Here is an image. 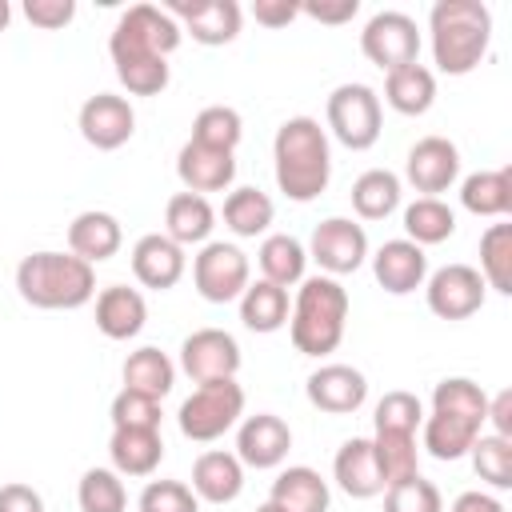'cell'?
I'll return each instance as SVG.
<instances>
[{
  "label": "cell",
  "mask_w": 512,
  "mask_h": 512,
  "mask_svg": "<svg viewBox=\"0 0 512 512\" xmlns=\"http://www.w3.org/2000/svg\"><path fill=\"white\" fill-rule=\"evenodd\" d=\"M364 256H368V236H364V228L352 224V220L332 216V220H324V224L312 232V260H316L324 272H332V276L356 272V268L364 264Z\"/></svg>",
  "instance_id": "14"
},
{
  "label": "cell",
  "mask_w": 512,
  "mask_h": 512,
  "mask_svg": "<svg viewBox=\"0 0 512 512\" xmlns=\"http://www.w3.org/2000/svg\"><path fill=\"white\" fill-rule=\"evenodd\" d=\"M244 488V468L236 456L228 452H204L196 464H192V492L208 504H228L236 500Z\"/></svg>",
  "instance_id": "25"
},
{
  "label": "cell",
  "mask_w": 512,
  "mask_h": 512,
  "mask_svg": "<svg viewBox=\"0 0 512 512\" xmlns=\"http://www.w3.org/2000/svg\"><path fill=\"white\" fill-rule=\"evenodd\" d=\"M16 288L32 308H80L96 292V272L80 256L64 252H32L16 268Z\"/></svg>",
  "instance_id": "3"
},
{
  "label": "cell",
  "mask_w": 512,
  "mask_h": 512,
  "mask_svg": "<svg viewBox=\"0 0 512 512\" xmlns=\"http://www.w3.org/2000/svg\"><path fill=\"white\" fill-rule=\"evenodd\" d=\"M424 408L412 392H384L380 404H376V432H408L416 436V424H420Z\"/></svg>",
  "instance_id": "45"
},
{
  "label": "cell",
  "mask_w": 512,
  "mask_h": 512,
  "mask_svg": "<svg viewBox=\"0 0 512 512\" xmlns=\"http://www.w3.org/2000/svg\"><path fill=\"white\" fill-rule=\"evenodd\" d=\"M252 16H256V24H264V28H288V24L300 16V4H296V0H256V4H252Z\"/></svg>",
  "instance_id": "50"
},
{
  "label": "cell",
  "mask_w": 512,
  "mask_h": 512,
  "mask_svg": "<svg viewBox=\"0 0 512 512\" xmlns=\"http://www.w3.org/2000/svg\"><path fill=\"white\" fill-rule=\"evenodd\" d=\"M68 248L84 264L112 260L116 248H120V224H116V216H108V212H80L68 224Z\"/></svg>",
  "instance_id": "24"
},
{
  "label": "cell",
  "mask_w": 512,
  "mask_h": 512,
  "mask_svg": "<svg viewBox=\"0 0 512 512\" xmlns=\"http://www.w3.org/2000/svg\"><path fill=\"white\" fill-rule=\"evenodd\" d=\"M304 248H300V240H292V236H268L264 244H260V272H264V280L268 284H276V288H288V284H296L300 276H304Z\"/></svg>",
  "instance_id": "38"
},
{
  "label": "cell",
  "mask_w": 512,
  "mask_h": 512,
  "mask_svg": "<svg viewBox=\"0 0 512 512\" xmlns=\"http://www.w3.org/2000/svg\"><path fill=\"white\" fill-rule=\"evenodd\" d=\"M112 428H160V400L124 388L112 400Z\"/></svg>",
  "instance_id": "47"
},
{
  "label": "cell",
  "mask_w": 512,
  "mask_h": 512,
  "mask_svg": "<svg viewBox=\"0 0 512 512\" xmlns=\"http://www.w3.org/2000/svg\"><path fill=\"white\" fill-rule=\"evenodd\" d=\"M292 448V432L280 416L272 412H256L240 424V436H236V460L248 464V468H276Z\"/></svg>",
  "instance_id": "15"
},
{
  "label": "cell",
  "mask_w": 512,
  "mask_h": 512,
  "mask_svg": "<svg viewBox=\"0 0 512 512\" xmlns=\"http://www.w3.org/2000/svg\"><path fill=\"white\" fill-rule=\"evenodd\" d=\"M224 224L236 236H260L272 224V200L260 188H236L224 200Z\"/></svg>",
  "instance_id": "39"
},
{
  "label": "cell",
  "mask_w": 512,
  "mask_h": 512,
  "mask_svg": "<svg viewBox=\"0 0 512 512\" xmlns=\"http://www.w3.org/2000/svg\"><path fill=\"white\" fill-rule=\"evenodd\" d=\"M244 412V388L236 380H212L200 384L184 404H180V432L188 440H216L224 436Z\"/></svg>",
  "instance_id": "5"
},
{
  "label": "cell",
  "mask_w": 512,
  "mask_h": 512,
  "mask_svg": "<svg viewBox=\"0 0 512 512\" xmlns=\"http://www.w3.org/2000/svg\"><path fill=\"white\" fill-rule=\"evenodd\" d=\"M332 472H336V484H340L348 496H356V500L380 496V492L388 488L384 476H380V468H376L372 440H348V444L336 452Z\"/></svg>",
  "instance_id": "23"
},
{
  "label": "cell",
  "mask_w": 512,
  "mask_h": 512,
  "mask_svg": "<svg viewBox=\"0 0 512 512\" xmlns=\"http://www.w3.org/2000/svg\"><path fill=\"white\" fill-rule=\"evenodd\" d=\"M384 512H444V500H440V488L416 472V476H408V480L388 484V492H384Z\"/></svg>",
  "instance_id": "43"
},
{
  "label": "cell",
  "mask_w": 512,
  "mask_h": 512,
  "mask_svg": "<svg viewBox=\"0 0 512 512\" xmlns=\"http://www.w3.org/2000/svg\"><path fill=\"white\" fill-rule=\"evenodd\" d=\"M0 512H44V500L28 484H4L0 488Z\"/></svg>",
  "instance_id": "51"
},
{
  "label": "cell",
  "mask_w": 512,
  "mask_h": 512,
  "mask_svg": "<svg viewBox=\"0 0 512 512\" xmlns=\"http://www.w3.org/2000/svg\"><path fill=\"white\" fill-rule=\"evenodd\" d=\"M300 12L320 24H348L360 12V0H304Z\"/></svg>",
  "instance_id": "49"
},
{
  "label": "cell",
  "mask_w": 512,
  "mask_h": 512,
  "mask_svg": "<svg viewBox=\"0 0 512 512\" xmlns=\"http://www.w3.org/2000/svg\"><path fill=\"white\" fill-rule=\"evenodd\" d=\"M456 172H460V152H456L452 140L424 136V140L412 144V152H408V180H412L416 192L436 196V192H444L456 180Z\"/></svg>",
  "instance_id": "16"
},
{
  "label": "cell",
  "mask_w": 512,
  "mask_h": 512,
  "mask_svg": "<svg viewBox=\"0 0 512 512\" xmlns=\"http://www.w3.org/2000/svg\"><path fill=\"white\" fill-rule=\"evenodd\" d=\"M148 320V304L136 288H124V284H112L96 296V328L108 336V340H128L144 328Z\"/></svg>",
  "instance_id": "21"
},
{
  "label": "cell",
  "mask_w": 512,
  "mask_h": 512,
  "mask_svg": "<svg viewBox=\"0 0 512 512\" xmlns=\"http://www.w3.org/2000/svg\"><path fill=\"white\" fill-rule=\"evenodd\" d=\"M472 452V468L480 480H488L492 488H512V440L504 436H476Z\"/></svg>",
  "instance_id": "42"
},
{
  "label": "cell",
  "mask_w": 512,
  "mask_h": 512,
  "mask_svg": "<svg viewBox=\"0 0 512 512\" xmlns=\"http://www.w3.org/2000/svg\"><path fill=\"white\" fill-rule=\"evenodd\" d=\"M212 220H216V212H212V204H208L204 196H196V192H176V196L168 200V208H164V224H168L164 236L176 240V244H200V240H208Z\"/></svg>",
  "instance_id": "29"
},
{
  "label": "cell",
  "mask_w": 512,
  "mask_h": 512,
  "mask_svg": "<svg viewBox=\"0 0 512 512\" xmlns=\"http://www.w3.org/2000/svg\"><path fill=\"white\" fill-rule=\"evenodd\" d=\"M484 276L468 264H448L428 280V308L440 320H468L484 308Z\"/></svg>",
  "instance_id": "9"
},
{
  "label": "cell",
  "mask_w": 512,
  "mask_h": 512,
  "mask_svg": "<svg viewBox=\"0 0 512 512\" xmlns=\"http://www.w3.org/2000/svg\"><path fill=\"white\" fill-rule=\"evenodd\" d=\"M172 380H176V368L160 348H140L124 360V388H132V392L164 400L172 392Z\"/></svg>",
  "instance_id": "32"
},
{
  "label": "cell",
  "mask_w": 512,
  "mask_h": 512,
  "mask_svg": "<svg viewBox=\"0 0 512 512\" xmlns=\"http://www.w3.org/2000/svg\"><path fill=\"white\" fill-rule=\"evenodd\" d=\"M132 276L144 284V288H172L180 276H184V248L160 232L152 236H140L136 248H132Z\"/></svg>",
  "instance_id": "19"
},
{
  "label": "cell",
  "mask_w": 512,
  "mask_h": 512,
  "mask_svg": "<svg viewBox=\"0 0 512 512\" xmlns=\"http://www.w3.org/2000/svg\"><path fill=\"white\" fill-rule=\"evenodd\" d=\"M120 32H128L132 40H140L144 48H152L156 56H164L168 60V52H176L180 48V24L164 12V8H156V4H132L124 16H120V24H116Z\"/></svg>",
  "instance_id": "26"
},
{
  "label": "cell",
  "mask_w": 512,
  "mask_h": 512,
  "mask_svg": "<svg viewBox=\"0 0 512 512\" xmlns=\"http://www.w3.org/2000/svg\"><path fill=\"white\" fill-rule=\"evenodd\" d=\"M432 412L484 424V416H488V396H484L480 384H472V380H464V376H452V380H440V384H436V392H432Z\"/></svg>",
  "instance_id": "37"
},
{
  "label": "cell",
  "mask_w": 512,
  "mask_h": 512,
  "mask_svg": "<svg viewBox=\"0 0 512 512\" xmlns=\"http://www.w3.org/2000/svg\"><path fill=\"white\" fill-rule=\"evenodd\" d=\"M76 496H80V512H124V504H128L124 484H120L116 472H108V468L84 472Z\"/></svg>",
  "instance_id": "44"
},
{
  "label": "cell",
  "mask_w": 512,
  "mask_h": 512,
  "mask_svg": "<svg viewBox=\"0 0 512 512\" xmlns=\"http://www.w3.org/2000/svg\"><path fill=\"white\" fill-rule=\"evenodd\" d=\"M140 512H200V500L180 480H152L140 492Z\"/></svg>",
  "instance_id": "46"
},
{
  "label": "cell",
  "mask_w": 512,
  "mask_h": 512,
  "mask_svg": "<svg viewBox=\"0 0 512 512\" xmlns=\"http://www.w3.org/2000/svg\"><path fill=\"white\" fill-rule=\"evenodd\" d=\"M460 200L472 216H504L512 212V168H496V172H476L464 180Z\"/></svg>",
  "instance_id": "30"
},
{
  "label": "cell",
  "mask_w": 512,
  "mask_h": 512,
  "mask_svg": "<svg viewBox=\"0 0 512 512\" xmlns=\"http://www.w3.org/2000/svg\"><path fill=\"white\" fill-rule=\"evenodd\" d=\"M240 320L252 328V332H276L288 324V292L268 284V280H256L244 288L240 296Z\"/></svg>",
  "instance_id": "31"
},
{
  "label": "cell",
  "mask_w": 512,
  "mask_h": 512,
  "mask_svg": "<svg viewBox=\"0 0 512 512\" xmlns=\"http://www.w3.org/2000/svg\"><path fill=\"white\" fill-rule=\"evenodd\" d=\"M8 20H12V8H8V0H0V32L8 28Z\"/></svg>",
  "instance_id": "54"
},
{
  "label": "cell",
  "mask_w": 512,
  "mask_h": 512,
  "mask_svg": "<svg viewBox=\"0 0 512 512\" xmlns=\"http://www.w3.org/2000/svg\"><path fill=\"white\" fill-rule=\"evenodd\" d=\"M112 464L124 476H152L164 460L160 428H112Z\"/></svg>",
  "instance_id": "22"
},
{
  "label": "cell",
  "mask_w": 512,
  "mask_h": 512,
  "mask_svg": "<svg viewBox=\"0 0 512 512\" xmlns=\"http://www.w3.org/2000/svg\"><path fill=\"white\" fill-rule=\"evenodd\" d=\"M176 172H180L188 192L204 196V192H220V188L232 184L236 160H232V152H216V148H204V144L188 140L176 156Z\"/></svg>",
  "instance_id": "20"
},
{
  "label": "cell",
  "mask_w": 512,
  "mask_h": 512,
  "mask_svg": "<svg viewBox=\"0 0 512 512\" xmlns=\"http://www.w3.org/2000/svg\"><path fill=\"white\" fill-rule=\"evenodd\" d=\"M256 512H284V508H276V504L268 500V504H264V508H256Z\"/></svg>",
  "instance_id": "55"
},
{
  "label": "cell",
  "mask_w": 512,
  "mask_h": 512,
  "mask_svg": "<svg viewBox=\"0 0 512 512\" xmlns=\"http://www.w3.org/2000/svg\"><path fill=\"white\" fill-rule=\"evenodd\" d=\"M180 364L196 384H212V380H232L240 368V344L220 332V328H200L184 340L180 348Z\"/></svg>",
  "instance_id": "11"
},
{
  "label": "cell",
  "mask_w": 512,
  "mask_h": 512,
  "mask_svg": "<svg viewBox=\"0 0 512 512\" xmlns=\"http://www.w3.org/2000/svg\"><path fill=\"white\" fill-rule=\"evenodd\" d=\"M372 452H376V468H380L384 484L416 476V436H408V432H376Z\"/></svg>",
  "instance_id": "41"
},
{
  "label": "cell",
  "mask_w": 512,
  "mask_h": 512,
  "mask_svg": "<svg viewBox=\"0 0 512 512\" xmlns=\"http://www.w3.org/2000/svg\"><path fill=\"white\" fill-rule=\"evenodd\" d=\"M168 16H180L188 24V36L196 44H232L240 32V4L236 0H172Z\"/></svg>",
  "instance_id": "13"
},
{
  "label": "cell",
  "mask_w": 512,
  "mask_h": 512,
  "mask_svg": "<svg viewBox=\"0 0 512 512\" xmlns=\"http://www.w3.org/2000/svg\"><path fill=\"white\" fill-rule=\"evenodd\" d=\"M364 396H368V380L348 364H328L308 376V400L328 416L356 412L364 404Z\"/></svg>",
  "instance_id": "18"
},
{
  "label": "cell",
  "mask_w": 512,
  "mask_h": 512,
  "mask_svg": "<svg viewBox=\"0 0 512 512\" xmlns=\"http://www.w3.org/2000/svg\"><path fill=\"white\" fill-rule=\"evenodd\" d=\"M272 504L284 512H328V484L312 468H288L272 484Z\"/></svg>",
  "instance_id": "28"
},
{
  "label": "cell",
  "mask_w": 512,
  "mask_h": 512,
  "mask_svg": "<svg viewBox=\"0 0 512 512\" xmlns=\"http://www.w3.org/2000/svg\"><path fill=\"white\" fill-rule=\"evenodd\" d=\"M492 44V12L480 0H440L432 8V56L440 72H472Z\"/></svg>",
  "instance_id": "2"
},
{
  "label": "cell",
  "mask_w": 512,
  "mask_h": 512,
  "mask_svg": "<svg viewBox=\"0 0 512 512\" xmlns=\"http://www.w3.org/2000/svg\"><path fill=\"white\" fill-rule=\"evenodd\" d=\"M384 96L400 116H424L436 100V76L424 64H404V68L388 72Z\"/></svg>",
  "instance_id": "27"
},
{
  "label": "cell",
  "mask_w": 512,
  "mask_h": 512,
  "mask_svg": "<svg viewBox=\"0 0 512 512\" xmlns=\"http://www.w3.org/2000/svg\"><path fill=\"white\" fill-rule=\"evenodd\" d=\"M484 420H492L496 436L512 440V392H508V388L496 392V400H488V416H484Z\"/></svg>",
  "instance_id": "52"
},
{
  "label": "cell",
  "mask_w": 512,
  "mask_h": 512,
  "mask_svg": "<svg viewBox=\"0 0 512 512\" xmlns=\"http://www.w3.org/2000/svg\"><path fill=\"white\" fill-rule=\"evenodd\" d=\"M452 512H504V504L484 496V492H464V496H456Z\"/></svg>",
  "instance_id": "53"
},
{
  "label": "cell",
  "mask_w": 512,
  "mask_h": 512,
  "mask_svg": "<svg viewBox=\"0 0 512 512\" xmlns=\"http://www.w3.org/2000/svg\"><path fill=\"white\" fill-rule=\"evenodd\" d=\"M372 272H376V284H380L384 292L408 296V292H416V288L424 284V276H428V256H424V248L412 244V240H388V244L376 252Z\"/></svg>",
  "instance_id": "17"
},
{
  "label": "cell",
  "mask_w": 512,
  "mask_h": 512,
  "mask_svg": "<svg viewBox=\"0 0 512 512\" xmlns=\"http://www.w3.org/2000/svg\"><path fill=\"white\" fill-rule=\"evenodd\" d=\"M396 204H400V180L384 168H372L352 184V208L364 220H384L388 212H396Z\"/></svg>",
  "instance_id": "35"
},
{
  "label": "cell",
  "mask_w": 512,
  "mask_h": 512,
  "mask_svg": "<svg viewBox=\"0 0 512 512\" xmlns=\"http://www.w3.org/2000/svg\"><path fill=\"white\" fill-rule=\"evenodd\" d=\"M196 292L212 304H228L248 288V256L232 244H208L192 264Z\"/></svg>",
  "instance_id": "8"
},
{
  "label": "cell",
  "mask_w": 512,
  "mask_h": 512,
  "mask_svg": "<svg viewBox=\"0 0 512 512\" xmlns=\"http://www.w3.org/2000/svg\"><path fill=\"white\" fill-rule=\"evenodd\" d=\"M108 52H112V64H116V76L120 84L132 92V96H156L168 88V60L156 56L152 48H144L140 40H132L128 32H112L108 40Z\"/></svg>",
  "instance_id": "10"
},
{
  "label": "cell",
  "mask_w": 512,
  "mask_h": 512,
  "mask_svg": "<svg viewBox=\"0 0 512 512\" xmlns=\"http://www.w3.org/2000/svg\"><path fill=\"white\" fill-rule=\"evenodd\" d=\"M480 276L496 292H512V224H492L480 236Z\"/></svg>",
  "instance_id": "36"
},
{
  "label": "cell",
  "mask_w": 512,
  "mask_h": 512,
  "mask_svg": "<svg viewBox=\"0 0 512 512\" xmlns=\"http://www.w3.org/2000/svg\"><path fill=\"white\" fill-rule=\"evenodd\" d=\"M344 320H348V292L328 276L304 280V288L296 292V308H292L296 352H304V356L336 352L344 340Z\"/></svg>",
  "instance_id": "4"
},
{
  "label": "cell",
  "mask_w": 512,
  "mask_h": 512,
  "mask_svg": "<svg viewBox=\"0 0 512 512\" xmlns=\"http://www.w3.org/2000/svg\"><path fill=\"white\" fill-rule=\"evenodd\" d=\"M24 16L36 24V28H64L72 16H76V4L72 0H24Z\"/></svg>",
  "instance_id": "48"
},
{
  "label": "cell",
  "mask_w": 512,
  "mask_h": 512,
  "mask_svg": "<svg viewBox=\"0 0 512 512\" xmlns=\"http://www.w3.org/2000/svg\"><path fill=\"white\" fill-rule=\"evenodd\" d=\"M404 228H408L412 244H420V248H424V244H444V240L456 232V216H452V208L440 204L436 196H420V200L408 204Z\"/></svg>",
  "instance_id": "34"
},
{
  "label": "cell",
  "mask_w": 512,
  "mask_h": 512,
  "mask_svg": "<svg viewBox=\"0 0 512 512\" xmlns=\"http://www.w3.org/2000/svg\"><path fill=\"white\" fill-rule=\"evenodd\" d=\"M244 136V124H240V112L236 108H224V104H212L204 108L196 120H192V140L204 144V148H216V152H232Z\"/></svg>",
  "instance_id": "40"
},
{
  "label": "cell",
  "mask_w": 512,
  "mask_h": 512,
  "mask_svg": "<svg viewBox=\"0 0 512 512\" xmlns=\"http://www.w3.org/2000/svg\"><path fill=\"white\" fill-rule=\"evenodd\" d=\"M360 48L364 56L384 68V72H396L404 64H416L420 56V32H416V20L404 16V12H380L364 24L360 32Z\"/></svg>",
  "instance_id": "7"
},
{
  "label": "cell",
  "mask_w": 512,
  "mask_h": 512,
  "mask_svg": "<svg viewBox=\"0 0 512 512\" xmlns=\"http://www.w3.org/2000/svg\"><path fill=\"white\" fill-rule=\"evenodd\" d=\"M136 132V116L128 108L124 96H112V92H100V96H88L84 108H80V136L100 148V152H116L132 140Z\"/></svg>",
  "instance_id": "12"
},
{
  "label": "cell",
  "mask_w": 512,
  "mask_h": 512,
  "mask_svg": "<svg viewBox=\"0 0 512 512\" xmlns=\"http://www.w3.org/2000/svg\"><path fill=\"white\" fill-rule=\"evenodd\" d=\"M272 152H276V184L288 200L308 204L328 188V176H332L328 136L312 116L284 120Z\"/></svg>",
  "instance_id": "1"
},
{
  "label": "cell",
  "mask_w": 512,
  "mask_h": 512,
  "mask_svg": "<svg viewBox=\"0 0 512 512\" xmlns=\"http://www.w3.org/2000/svg\"><path fill=\"white\" fill-rule=\"evenodd\" d=\"M476 436H480V424L460 420V416H444V412H432L424 424V448L436 460H460L476 444Z\"/></svg>",
  "instance_id": "33"
},
{
  "label": "cell",
  "mask_w": 512,
  "mask_h": 512,
  "mask_svg": "<svg viewBox=\"0 0 512 512\" xmlns=\"http://www.w3.org/2000/svg\"><path fill=\"white\" fill-rule=\"evenodd\" d=\"M328 128L352 152L372 148L380 140V100H376V92L368 84H340L328 96Z\"/></svg>",
  "instance_id": "6"
}]
</instances>
